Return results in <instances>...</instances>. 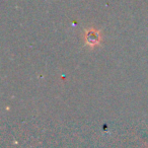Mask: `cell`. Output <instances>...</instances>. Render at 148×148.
I'll return each mask as SVG.
<instances>
[{"instance_id":"6da1fadb","label":"cell","mask_w":148,"mask_h":148,"mask_svg":"<svg viewBox=\"0 0 148 148\" xmlns=\"http://www.w3.org/2000/svg\"><path fill=\"white\" fill-rule=\"evenodd\" d=\"M85 43L89 47H95V46L99 45V42H101V35H99V32H97V29H87L85 32Z\"/></svg>"}]
</instances>
